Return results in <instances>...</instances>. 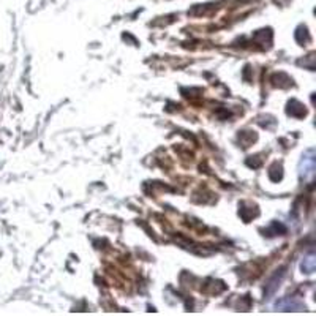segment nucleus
I'll return each instance as SVG.
<instances>
[{
	"mask_svg": "<svg viewBox=\"0 0 316 316\" xmlns=\"http://www.w3.org/2000/svg\"><path fill=\"white\" fill-rule=\"evenodd\" d=\"M300 177L304 180L311 182L314 177V158H313V150H308V153L302 158L300 162Z\"/></svg>",
	"mask_w": 316,
	"mask_h": 316,
	"instance_id": "f257e3e1",
	"label": "nucleus"
}]
</instances>
